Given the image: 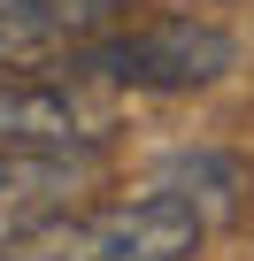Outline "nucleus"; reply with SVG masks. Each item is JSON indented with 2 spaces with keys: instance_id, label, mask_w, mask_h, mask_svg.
Here are the masks:
<instances>
[{
  "instance_id": "obj_4",
  "label": "nucleus",
  "mask_w": 254,
  "mask_h": 261,
  "mask_svg": "<svg viewBox=\"0 0 254 261\" xmlns=\"http://www.w3.org/2000/svg\"><path fill=\"white\" fill-rule=\"evenodd\" d=\"M85 177H93V154H0V246L70 215Z\"/></svg>"
},
{
  "instance_id": "obj_2",
  "label": "nucleus",
  "mask_w": 254,
  "mask_h": 261,
  "mask_svg": "<svg viewBox=\"0 0 254 261\" xmlns=\"http://www.w3.org/2000/svg\"><path fill=\"white\" fill-rule=\"evenodd\" d=\"M239 62L231 31L200 23V16H154V23H116L93 46L62 54L54 77L77 85H123V92H200Z\"/></svg>"
},
{
  "instance_id": "obj_1",
  "label": "nucleus",
  "mask_w": 254,
  "mask_h": 261,
  "mask_svg": "<svg viewBox=\"0 0 254 261\" xmlns=\"http://www.w3.org/2000/svg\"><path fill=\"white\" fill-rule=\"evenodd\" d=\"M200 238H208V207L177 185H154L85 215H54L31 238L0 246V261H193Z\"/></svg>"
},
{
  "instance_id": "obj_3",
  "label": "nucleus",
  "mask_w": 254,
  "mask_h": 261,
  "mask_svg": "<svg viewBox=\"0 0 254 261\" xmlns=\"http://www.w3.org/2000/svg\"><path fill=\"white\" fill-rule=\"evenodd\" d=\"M108 108L54 69H0V154H93Z\"/></svg>"
}]
</instances>
